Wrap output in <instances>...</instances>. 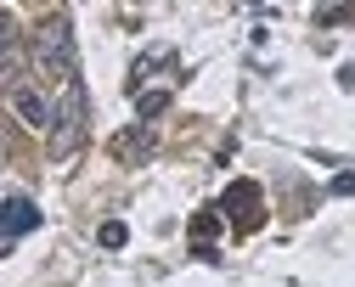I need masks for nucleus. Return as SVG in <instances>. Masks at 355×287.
<instances>
[{
    "label": "nucleus",
    "instance_id": "3",
    "mask_svg": "<svg viewBox=\"0 0 355 287\" xmlns=\"http://www.w3.org/2000/svg\"><path fill=\"white\" fill-rule=\"evenodd\" d=\"M79 124H85V107H79V85H68V107L51 113V153L68 158L79 147Z\"/></svg>",
    "mask_w": 355,
    "mask_h": 287
},
{
    "label": "nucleus",
    "instance_id": "9",
    "mask_svg": "<svg viewBox=\"0 0 355 287\" xmlns=\"http://www.w3.org/2000/svg\"><path fill=\"white\" fill-rule=\"evenodd\" d=\"M136 107H141V119H158V113L169 107V90H141V96H136Z\"/></svg>",
    "mask_w": 355,
    "mask_h": 287
},
{
    "label": "nucleus",
    "instance_id": "6",
    "mask_svg": "<svg viewBox=\"0 0 355 287\" xmlns=\"http://www.w3.org/2000/svg\"><path fill=\"white\" fill-rule=\"evenodd\" d=\"M12 57H17V23L0 6V73H12Z\"/></svg>",
    "mask_w": 355,
    "mask_h": 287
},
{
    "label": "nucleus",
    "instance_id": "1",
    "mask_svg": "<svg viewBox=\"0 0 355 287\" xmlns=\"http://www.w3.org/2000/svg\"><path fill=\"white\" fill-rule=\"evenodd\" d=\"M34 57H40V68H46L51 79H62V85H73V79H79V57H73V28H68L62 17H51L46 28L34 34Z\"/></svg>",
    "mask_w": 355,
    "mask_h": 287
},
{
    "label": "nucleus",
    "instance_id": "7",
    "mask_svg": "<svg viewBox=\"0 0 355 287\" xmlns=\"http://www.w3.org/2000/svg\"><path fill=\"white\" fill-rule=\"evenodd\" d=\"M96 243H102V248H124V243H130V225H124V220H102Z\"/></svg>",
    "mask_w": 355,
    "mask_h": 287
},
{
    "label": "nucleus",
    "instance_id": "8",
    "mask_svg": "<svg viewBox=\"0 0 355 287\" xmlns=\"http://www.w3.org/2000/svg\"><path fill=\"white\" fill-rule=\"evenodd\" d=\"M113 147H119L124 158H141V153L153 147V124H147V130H136V135H124V141H113Z\"/></svg>",
    "mask_w": 355,
    "mask_h": 287
},
{
    "label": "nucleus",
    "instance_id": "10",
    "mask_svg": "<svg viewBox=\"0 0 355 287\" xmlns=\"http://www.w3.org/2000/svg\"><path fill=\"white\" fill-rule=\"evenodd\" d=\"M333 198H355V169H344V175H333Z\"/></svg>",
    "mask_w": 355,
    "mask_h": 287
},
{
    "label": "nucleus",
    "instance_id": "4",
    "mask_svg": "<svg viewBox=\"0 0 355 287\" xmlns=\"http://www.w3.org/2000/svg\"><path fill=\"white\" fill-rule=\"evenodd\" d=\"M28 231H40V209L28 198H6L0 203V254H6L17 236H28Z\"/></svg>",
    "mask_w": 355,
    "mask_h": 287
},
{
    "label": "nucleus",
    "instance_id": "5",
    "mask_svg": "<svg viewBox=\"0 0 355 287\" xmlns=\"http://www.w3.org/2000/svg\"><path fill=\"white\" fill-rule=\"evenodd\" d=\"M12 107H17V119H28L34 130H51V107H46V96H34V90H12Z\"/></svg>",
    "mask_w": 355,
    "mask_h": 287
},
{
    "label": "nucleus",
    "instance_id": "2",
    "mask_svg": "<svg viewBox=\"0 0 355 287\" xmlns=\"http://www.w3.org/2000/svg\"><path fill=\"white\" fill-rule=\"evenodd\" d=\"M220 214H232L237 231H259V220H265V198H259V186H254V180H232V186H226V198H220Z\"/></svg>",
    "mask_w": 355,
    "mask_h": 287
}]
</instances>
